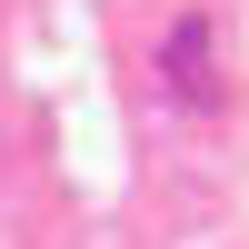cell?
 Wrapping results in <instances>:
<instances>
[{
    "label": "cell",
    "instance_id": "cell-1",
    "mask_svg": "<svg viewBox=\"0 0 249 249\" xmlns=\"http://www.w3.org/2000/svg\"><path fill=\"white\" fill-rule=\"evenodd\" d=\"M160 70H170V90L190 100V110H210L219 100V70H210V20H170V40H160Z\"/></svg>",
    "mask_w": 249,
    "mask_h": 249
}]
</instances>
